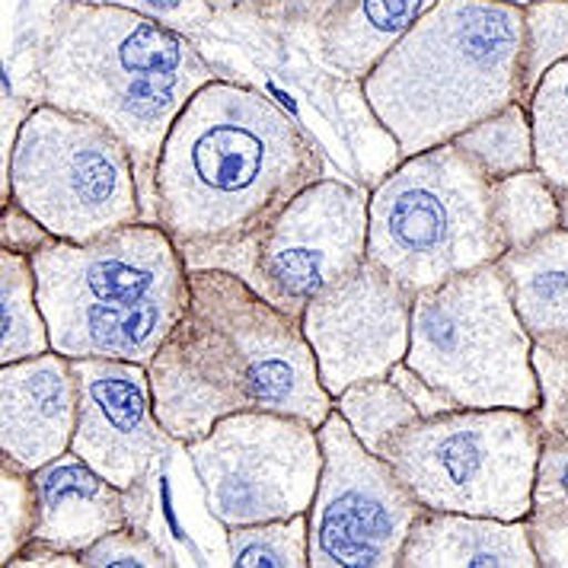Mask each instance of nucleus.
Returning a JSON list of instances; mask_svg holds the SVG:
<instances>
[{"mask_svg": "<svg viewBox=\"0 0 568 568\" xmlns=\"http://www.w3.org/2000/svg\"><path fill=\"white\" fill-rule=\"evenodd\" d=\"M323 180V156L265 93L211 80L166 134L154 221L189 268H217L297 192Z\"/></svg>", "mask_w": 568, "mask_h": 568, "instance_id": "1", "label": "nucleus"}, {"mask_svg": "<svg viewBox=\"0 0 568 568\" xmlns=\"http://www.w3.org/2000/svg\"><path fill=\"white\" fill-rule=\"evenodd\" d=\"M189 307L148 364L156 415L173 440L205 438L236 413L294 415L320 428L336 399L301 320L224 268H189Z\"/></svg>", "mask_w": 568, "mask_h": 568, "instance_id": "2", "label": "nucleus"}, {"mask_svg": "<svg viewBox=\"0 0 568 568\" xmlns=\"http://www.w3.org/2000/svg\"><path fill=\"white\" fill-rule=\"evenodd\" d=\"M211 80L189 36L100 0H61L39 54L42 103L93 119L129 148L148 221L166 134Z\"/></svg>", "mask_w": 568, "mask_h": 568, "instance_id": "3", "label": "nucleus"}, {"mask_svg": "<svg viewBox=\"0 0 568 568\" xmlns=\"http://www.w3.org/2000/svg\"><path fill=\"white\" fill-rule=\"evenodd\" d=\"M520 52L524 7L438 0L362 80L364 103L399 156H415L520 103Z\"/></svg>", "mask_w": 568, "mask_h": 568, "instance_id": "4", "label": "nucleus"}, {"mask_svg": "<svg viewBox=\"0 0 568 568\" xmlns=\"http://www.w3.org/2000/svg\"><path fill=\"white\" fill-rule=\"evenodd\" d=\"M39 307L64 358L151 364L189 307V262L156 221L32 253Z\"/></svg>", "mask_w": 568, "mask_h": 568, "instance_id": "5", "label": "nucleus"}, {"mask_svg": "<svg viewBox=\"0 0 568 568\" xmlns=\"http://www.w3.org/2000/svg\"><path fill=\"white\" fill-rule=\"evenodd\" d=\"M505 250L491 182L454 141L403 156L367 195V258L413 294L498 262Z\"/></svg>", "mask_w": 568, "mask_h": 568, "instance_id": "6", "label": "nucleus"}, {"mask_svg": "<svg viewBox=\"0 0 568 568\" xmlns=\"http://www.w3.org/2000/svg\"><path fill=\"white\" fill-rule=\"evenodd\" d=\"M406 364L460 409L540 413L534 338L498 262L415 294Z\"/></svg>", "mask_w": 568, "mask_h": 568, "instance_id": "7", "label": "nucleus"}, {"mask_svg": "<svg viewBox=\"0 0 568 568\" xmlns=\"http://www.w3.org/2000/svg\"><path fill=\"white\" fill-rule=\"evenodd\" d=\"M542 432L540 413L450 409L409 425L387 460L422 508L524 520L534 508Z\"/></svg>", "mask_w": 568, "mask_h": 568, "instance_id": "8", "label": "nucleus"}, {"mask_svg": "<svg viewBox=\"0 0 568 568\" xmlns=\"http://www.w3.org/2000/svg\"><path fill=\"white\" fill-rule=\"evenodd\" d=\"M10 202L54 240L93 243L144 217L129 148L93 119L39 103L17 131Z\"/></svg>", "mask_w": 568, "mask_h": 568, "instance_id": "9", "label": "nucleus"}, {"mask_svg": "<svg viewBox=\"0 0 568 568\" xmlns=\"http://www.w3.org/2000/svg\"><path fill=\"white\" fill-rule=\"evenodd\" d=\"M224 527L307 515L323 473L316 425L282 413H236L182 444Z\"/></svg>", "mask_w": 568, "mask_h": 568, "instance_id": "10", "label": "nucleus"}, {"mask_svg": "<svg viewBox=\"0 0 568 568\" xmlns=\"http://www.w3.org/2000/svg\"><path fill=\"white\" fill-rule=\"evenodd\" d=\"M367 258V195L338 180L297 192L262 231L221 258L272 307L301 320L313 297Z\"/></svg>", "mask_w": 568, "mask_h": 568, "instance_id": "11", "label": "nucleus"}, {"mask_svg": "<svg viewBox=\"0 0 568 568\" xmlns=\"http://www.w3.org/2000/svg\"><path fill=\"white\" fill-rule=\"evenodd\" d=\"M316 432L323 473L307 511L311 568H399L422 505L387 457L364 447L338 409Z\"/></svg>", "mask_w": 568, "mask_h": 568, "instance_id": "12", "label": "nucleus"}, {"mask_svg": "<svg viewBox=\"0 0 568 568\" xmlns=\"http://www.w3.org/2000/svg\"><path fill=\"white\" fill-rule=\"evenodd\" d=\"M413 291H406L381 265H362L313 297L301 316L311 342L320 381L336 399L342 389L374 377H389L409 355L413 336Z\"/></svg>", "mask_w": 568, "mask_h": 568, "instance_id": "13", "label": "nucleus"}, {"mask_svg": "<svg viewBox=\"0 0 568 568\" xmlns=\"http://www.w3.org/2000/svg\"><path fill=\"white\" fill-rule=\"evenodd\" d=\"M71 367L80 396L71 450L119 489L144 486L148 473L173 444L156 415L148 364L71 358Z\"/></svg>", "mask_w": 568, "mask_h": 568, "instance_id": "14", "label": "nucleus"}, {"mask_svg": "<svg viewBox=\"0 0 568 568\" xmlns=\"http://www.w3.org/2000/svg\"><path fill=\"white\" fill-rule=\"evenodd\" d=\"M78 377L71 358L45 352L0 364V457L29 473L52 464L78 432Z\"/></svg>", "mask_w": 568, "mask_h": 568, "instance_id": "15", "label": "nucleus"}, {"mask_svg": "<svg viewBox=\"0 0 568 568\" xmlns=\"http://www.w3.org/2000/svg\"><path fill=\"white\" fill-rule=\"evenodd\" d=\"M32 479L39 498L32 540L83 556V549L103 540L105 534L125 524L138 527L131 515L134 489H119L74 450H64L52 464L36 469Z\"/></svg>", "mask_w": 568, "mask_h": 568, "instance_id": "16", "label": "nucleus"}, {"mask_svg": "<svg viewBox=\"0 0 568 568\" xmlns=\"http://www.w3.org/2000/svg\"><path fill=\"white\" fill-rule=\"evenodd\" d=\"M399 568H540L527 517L460 515L422 508Z\"/></svg>", "mask_w": 568, "mask_h": 568, "instance_id": "17", "label": "nucleus"}, {"mask_svg": "<svg viewBox=\"0 0 568 568\" xmlns=\"http://www.w3.org/2000/svg\"><path fill=\"white\" fill-rule=\"evenodd\" d=\"M438 0H342L316 23L320 52L345 78L364 80Z\"/></svg>", "mask_w": 568, "mask_h": 568, "instance_id": "18", "label": "nucleus"}, {"mask_svg": "<svg viewBox=\"0 0 568 568\" xmlns=\"http://www.w3.org/2000/svg\"><path fill=\"white\" fill-rule=\"evenodd\" d=\"M498 268L534 345L568 338V231L556 227L527 246L505 250Z\"/></svg>", "mask_w": 568, "mask_h": 568, "instance_id": "19", "label": "nucleus"}, {"mask_svg": "<svg viewBox=\"0 0 568 568\" xmlns=\"http://www.w3.org/2000/svg\"><path fill=\"white\" fill-rule=\"evenodd\" d=\"M52 352L32 256L0 250V364Z\"/></svg>", "mask_w": 568, "mask_h": 568, "instance_id": "20", "label": "nucleus"}, {"mask_svg": "<svg viewBox=\"0 0 568 568\" xmlns=\"http://www.w3.org/2000/svg\"><path fill=\"white\" fill-rule=\"evenodd\" d=\"M454 144L479 166V173L489 182L537 166L530 109L524 103L491 112L483 122L469 125L464 134H457Z\"/></svg>", "mask_w": 568, "mask_h": 568, "instance_id": "21", "label": "nucleus"}, {"mask_svg": "<svg viewBox=\"0 0 568 568\" xmlns=\"http://www.w3.org/2000/svg\"><path fill=\"white\" fill-rule=\"evenodd\" d=\"M336 409L364 447L381 457H387L389 444L422 418L413 399L389 377H374L342 389L336 396Z\"/></svg>", "mask_w": 568, "mask_h": 568, "instance_id": "22", "label": "nucleus"}, {"mask_svg": "<svg viewBox=\"0 0 568 568\" xmlns=\"http://www.w3.org/2000/svg\"><path fill=\"white\" fill-rule=\"evenodd\" d=\"M491 214L508 250L527 246L559 227V192L537 166L520 170L491 182Z\"/></svg>", "mask_w": 568, "mask_h": 568, "instance_id": "23", "label": "nucleus"}, {"mask_svg": "<svg viewBox=\"0 0 568 568\" xmlns=\"http://www.w3.org/2000/svg\"><path fill=\"white\" fill-rule=\"evenodd\" d=\"M537 170L556 189H568V58L537 83L530 97Z\"/></svg>", "mask_w": 568, "mask_h": 568, "instance_id": "24", "label": "nucleus"}, {"mask_svg": "<svg viewBox=\"0 0 568 568\" xmlns=\"http://www.w3.org/2000/svg\"><path fill=\"white\" fill-rule=\"evenodd\" d=\"M227 549L236 568H311L307 515L227 527Z\"/></svg>", "mask_w": 568, "mask_h": 568, "instance_id": "25", "label": "nucleus"}, {"mask_svg": "<svg viewBox=\"0 0 568 568\" xmlns=\"http://www.w3.org/2000/svg\"><path fill=\"white\" fill-rule=\"evenodd\" d=\"M568 58V0H534L524 7L520 103H530L537 83Z\"/></svg>", "mask_w": 568, "mask_h": 568, "instance_id": "26", "label": "nucleus"}, {"mask_svg": "<svg viewBox=\"0 0 568 568\" xmlns=\"http://www.w3.org/2000/svg\"><path fill=\"white\" fill-rule=\"evenodd\" d=\"M39 517L36 479L32 473L0 457V562L10 566V559L32 540Z\"/></svg>", "mask_w": 568, "mask_h": 568, "instance_id": "27", "label": "nucleus"}, {"mask_svg": "<svg viewBox=\"0 0 568 568\" xmlns=\"http://www.w3.org/2000/svg\"><path fill=\"white\" fill-rule=\"evenodd\" d=\"M83 568H163L173 566L163 546L141 527L125 524L103 540H97L80 556Z\"/></svg>", "mask_w": 568, "mask_h": 568, "instance_id": "28", "label": "nucleus"}, {"mask_svg": "<svg viewBox=\"0 0 568 568\" xmlns=\"http://www.w3.org/2000/svg\"><path fill=\"white\" fill-rule=\"evenodd\" d=\"M527 517H568V435L546 428L534 479V508Z\"/></svg>", "mask_w": 568, "mask_h": 568, "instance_id": "29", "label": "nucleus"}, {"mask_svg": "<svg viewBox=\"0 0 568 568\" xmlns=\"http://www.w3.org/2000/svg\"><path fill=\"white\" fill-rule=\"evenodd\" d=\"M100 3H115V7L134 10V13L151 17L163 27L176 29L182 36L205 32L214 23V17L221 13L211 0H100Z\"/></svg>", "mask_w": 568, "mask_h": 568, "instance_id": "30", "label": "nucleus"}, {"mask_svg": "<svg viewBox=\"0 0 568 568\" xmlns=\"http://www.w3.org/2000/svg\"><path fill=\"white\" fill-rule=\"evenodd\" d=\"M54 236L32 214H27L17 202H7L0 214V250H13V253H39L45 243H52Z\"/></svg>", "mask_w": 568, "mask_h": 568, "instance_id": "31", "label": "nucleus"}, {"mask_svg": "<svg viewBox=\"0 0 568 568\" xmlns=\"http://www.w3.org/2000/svg\"><path fill=\"white\" fill-rule=\"evenodd\" d=\"M540 568H568V517H527Z\"/></svg>", "mask_w": 568, "mask_h": 568, "instance_id": "32", "label": "nucleus"}, {"mask_svg": "<svg viewBox=\"0 0 568 568\" xmlns=\"http://www.w3.org/2000/svg\"><path fill=\"white\" fill-rule=\"evenodd\" d=\"M389 381H396L399 384V389L409 396L415 403V409L422 413V418H435V415H444L450 413V409H460L454 399H447L440 389H435L425 377H418L409 364H396L393 371H389Z\"/></svg>", "mask_w": 568, "mask_h": 568, "instance_id": "33", "label": "nucleus"}, {"mask_svg": "<svg viewBox=\"0 0 568 568\" xmlns=\"http://www.w3.org/2000/svg\"><path fill=\"white\" fill-rule=\"evenodd\" d=\"M83 566L80 562V556L74 552H64V549H58V546H49V542L42 540H29L13 559H10V566L7 568H78Z\"/></svg>", "mask_w": 568, "mask_h": 568, "instance_id": "34", "label": "nucleus"}, {"mask_svg": "<svg viewBox=\"0 0 568 568\" xmlns=\"http://www.w3.org/2000/svg\"><path fill=\"white\" fill-rule=\"evenodd\" d=\"M236 10H250L268 23H304V0H236Z\"/></svg>", "mask_w": 568, "mask_h": 568, "instance_id": "35", "label": "nucleus"}, {"mask_svg": "<svg viewBox=\"0 0 568 568\" xmlns=\"http://www.w3.org/2000/svg\"><path fill=\"white\" fill-rule=\"evenodd\" d=\"M540 418L546 428H559V432H566L568 435V389L562 393V399H559L549 413H542Z\"/></svg>", "mask_w": 568, "mask_h": 568, "instance_id": "36", "label": "nucleus"}, {"mask_svg": "<svg viewBox=\"0 0 568 568\" xmlns=\"http://www.w3.org/2000/svg\"><path fill=\"white\" fill-rule=\"evenodd\" d=\"M336 3H342V0H304V23L316 27L320 17H326Z\"/></svg>", "mask_w": 568, "mask_h": 568, "instance_id": "37", "label": "nucleus"}, {"mask_svg": "<svg viewBox=\"0 0 568 568\" xmlns=\"http://www.w3.org/2000/svg\"><path fill=\"white\" fill-rule=\"evenodd\" d=\"M559 192V227L568 231V189H556Z\"/></svg>", "mask_w": 568, "mask_h": 568, "instance_id": "38", "label": "nucleus"}, {"mask_svg": "<svg viewBox=\"0 0 568 568\" xmlns=\"http://www.w3.org/2000/svg\"><path fill=\"white\" fill-rule=\"evenodd\" d=\"M217 10H236V0H211Z\"/></svg>", "mask_w": 568, "mask_h": 568, "instance_id": "39", "label": "nucleus"}, {"mask_svg": "<svg viewBox=\"0 0 568 568\" xmlns=\"http://www.w3.org/2000/svg\"><path fill=\"white\" fill-rule=\"evenodd\" d=\"M505 3H515V7H527V3H534V0H505Z\"/></svg>", "mask_w": 568, "mask_h": 568, "instance_id": "40", "label": "nucleus"}]
</instances>
